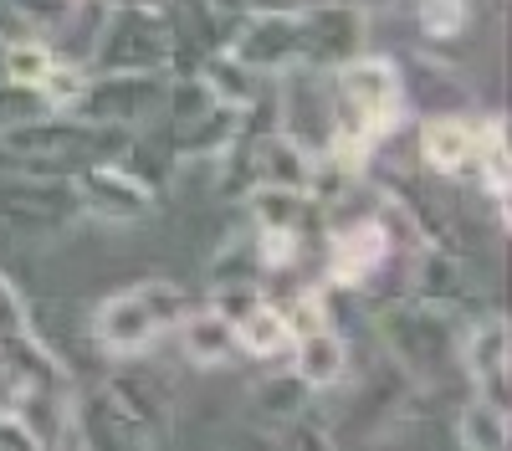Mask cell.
<instances>
[{
	"label": "cell",
	"mask_w": 512,
	"mask_h": 451,
	"mask_svg": "<svg viewBox=\"0 0 512 451\" xmlns=\"http://www.w3.org/2000/svg\"><path fill=\"white\" fill-rule=\"evenodd\" d=\"M379 339L420 390H436L451 369H461V328L451 308L420 293H400L379 303Z\"/></svg>",
	"instance_id": "1"
},
{
	"label": "cell",
	"mask_w": 512,
	"mask_h": 451,
	"mask_svg": "<svg viewBox=\"0 0 512 451\" xmlns=\"http://www.w3.org/2000/svg\"><path fill=\"white\" fill-rule=\"evenodd\" d=\"M195 293L180 282H134L123 293L103 298L93 313V344L113 359H134L164 334H175V323L190 313Z\"/></svg>",
	"instance_id": "2"
},
{
	"label": "cell",
	"mask_w": 512,
	"mask_h": 451,
	"mask_svg": "<svg viewBox=\"0 0 512 451\" xmlns=\"http://www.w3.org/2000/svg\"><path fill=\"white\" fill-rule=\"evenodd\" d=\"M88 72H180V21L159 6H108Z\"/></svg>",
	"instance_id": "3"
},
{
	"label": "cell",
	"mask_w": 512,
	"mask_h": 451,
	"mask_svg": "<svg viewBox=\"0 0 512 451\" xmlns=\"http://www.w3.org/2000/svg\"><path fill=\"white\" fill-rule=\"evenodd\" d=\"M272 123L308 154H323L328 139H333V113H338V98H333V72L323 67H308V62H292L272 77Z\"/></svg>",
	"instance_id": "4"
},
{
	"label": "cell",
	"mask_w": 512,
	"mask_h": 451,
	"mask_svg": "<svg viewBox=\"0 0 512 451\" xmlns=\"http://www.w3.org/2000/svg\"><path fill=\"white\" fill-rule=\"evenodd\" d=\"M169 72H82V88L62 113H77L88 123H113V129H144L164 108Z\"/></svg>",
	"instance_id": "5"
},
{
	"label": "cell",
	"mask_w": 512,
	"mask_h": 451,
	"mask_svg": "<svg viewBox=\"0 0 512 451\" xmlns=\"http://www.w3.org/2000/svg\"><path fill=\"white\" fill-rule=\"evenodd\" d=\"M72 175L47 170H0V226L16 236H62L77 221Z\"/></svg>",
	"instance_id": "6"
},
{
	"label": "cell",
	"mask_w": 512,
	"mask_h": 451,
	"mask_svg": "<svg viewBox=\"0 0 512 451\" xmlns=\"http://www.w3.org/2000/svg\"><path fill=\"white\" fill-rule=\"evenodd\" d=\"M359 52H369V11L349 0H318L297 11V62L338 72Z\"/></svg>",
	"instance_id": "7"
},
{
	"label": "cell",
	"mask_w": 512,
	"mask_h": 451,
	"mask_svg": "<svg viewBox=\"0 0 512 451\" xmlns=\"http://www.w3.org/2000/svg\"><path fill=\"white\" fill-rule=\"evenodd\" d=\"M72 195H77V211L82 216L108 221V226H134V221L154 216V205H159V190H149L118 159H98V164L72 170Z\"/></svg>",
	"instance_id": "8"
},
{
	"label": "cell",
	"mask_w": 512,
	"mask_h": 451,
	"mask_svg": "<svg viewBox=\"0 0 512 451\" xmlns=\"http://www.w3.org/2000/svg\"><path fill=\"white\" fill-rule=\"evenodd\" d=\"M221 47L246 62L251 72H262V77H277L282 67L297 62V11H236L226 21V41Z\"/></svg>",
	"instance_id": "9"
},
{
	"label": "cell",
	"mask_w": 512,
	"mask_h": 451,
	"mask_svg": "<svg viewBox=\"0 0 512 451\" xmlns=\"http://www.w3.org/2000/svg\"><path fill=\"white\" fill-rule=\"evenodd\" d=\"M461 375L472 385V395L512 410V334L502 313L461 328Z\"/></svg>",
	"instance_id": "10"
},
{
	"label": "cell",
	"mask_w": 512,
	"mask_h": 451,
	"mask_svg": "<svg viewBox=\"0 0 512 451\" xmlns=\"http://www.w3.org/2000/svg\"><path fill=\"white\" fill-rule=\"evenodd\" d=\"M482 123L487 118H466V113H425V123H420V164L441 180L472 175Z\"/></svg>",
	"instance_id": "11"
},
{
	"label": "cell",
	"mask_w": 512,
	"mask_h": 451,
	"mask_svg": "<svg viewBox=\"0 0 512 451\" xmlns=\"http://www.w3.org/2000/svg\"><path fill=\"white\" fill-rule=\"evenodd\" d=\"M241 113L236 103H210L205 113H195L190 123H180V129H169V159L185 164V159H205V164H221V154L231 149L236 129H241Z\"/></svg>",
	"instance_id": "12"
},
{
	"label": "cell",
	"mask_w": 512,
	"mask_h": 451,
	"mask_svg": "<svg viewBox=\"0 0 512 451\" xmlns=\"http://www.w3.org/2000/svg\"><path fill=\"white\" fill-rule=\"evenodd\" d=\"M175 334H180V349L195 369H221L231 364L241 349H236V323L216 308V303H190V313L175 323Z\"/></svg>",
	"instance_id": "13"
},
{
	"label": "cell",
	"mask_w": 512,
	"mask_h": 451,
	"mask_svg": "<svg viewBox=\"0 0 512 451\" xmlns=\"http://www.w3.org/2000/svg\"><path fill=\"white\" fill-rule=\"evenodd\" d=\"M287 354H292V369H297V375H303L318 395L333 390V385H344V380H349V364H354L349 339L338 334V323H323V328H313V334H297Z\"/></svg>",
	"instance_id": "14"
},
{
	"label": "cell",
	"mask_w": 512,
	"mask_h": 451,
	"mask_svg": "<svg viewBox=\"0 0 512 451\" xmlns=\"http://www.w3.org/2000/svg\"><path fill=\"white\" fill-rule=\"evenodd\" d=\"M246 205V221L251 226H272V231H297L308 241V226H318V205L308 190L297 185H251L241 195Z\"/></svg>",
	"instance_id": "15"
},
{
	"label": "cell",
	"mask_w": 512,
	"mask_h": 451,
	"mask_svg": "<svg viewBox=\"0 0 512 451\" xmlns=\"http://www.w3.org/2000/svg\"><path fill=\"white\" fill-rule=\"evenodd\" d=\"M313 400H318V390L297 375V369H277V375L251 385L246 410H251V421H262L267 431H277V426H287L297 416H308V410H318Z\"/></svg>",
	"instance_id": "16"
},
{
	"label": "cell",
	"mask_w": 512,
	"mask_h": 451,
	"mask_svg": "<svg viewBox=\"0 0 512 451\" xmlns=\"http://www.w3.org/2000/svg\"><path fill=\"white\" fill-rule=\"evenodd\" d=\"M231 323H236V349L251 354V359H282L292 349V328H287L282 308L262 293H256Z\"/></svg>",
	"instance_id": "17"
},
{
	"label": "cell",
	"mask_w": 512,
	"mask_h": 451,
	"mask_svg": "<svg viewBox=\"0 0 512 451\" xmlns=\"http://www.w3.org/2000/svg\"><path fill=\"white\" fill-rule=\"evenodd\" d=\"M200 77H205V88L216 93L221 103H236V108H251L256 98H267V88H272V77L251 72V67L236 62L226 47H210V57L200 62Z\"/></svg>",
	"instance_id": "18"
},
{
	"label": "cell",
	"mask_w": 512,
	"mask_h": 451,
	"mask_svg": "<svg viewBox=\"0 0 512 451\" xmlns=\"http://www.w3.org/2000/svg\"><path fill=\"white\" fill-rule=\"evenodd\" d=\"M451 436H456V446H466V451H507V441H512V410H502V405L472 395V400L456 410Z\"/></svg>",
	"instance_id": "19"
},
{
	"label": "cell",
	"mask_w": 512,
	"mask_h": 451,
	"mask_svg": "<svg viewBox=\"0 0 512 451\" xmlns=\"http://www.w3.org/2000/svg\"><path fill=\"white\" fill-rule=\"evenodd\" d=\"M267 282V267L256 257V231L246 226L236 241H226L216 262H210V293H221V287H262Z\"/></svg>",
	"instance_id": "20"
},
{
	"label": "cell",
	"mask_w": 512,
	"mask_h": 451,
	"mask_svg": "<svg viewBox=\"0 0 512 451\" xmlns=\"http://www.w3.org/2000/svg\"><path fill=\"white\" fill-rule=\"evenodd\" d=\"M472 175H477V185L492 195L497 216L507 221V123H502V118H487V123H482V144H477Z\"/></svg>",
	"instance_id": "21"
},
{
	"label": "cell",
	"mask_w": 512,
	"mask_h": 451,
	"mask_svg": "<svg viewBox=\"0 0 512 451\" xmlns=\"http://www.w3.org/2000/svg\"><path fill=\"white\" fill-rule=\"evenodd\" d=\"M57 57L41 36H6V57H0V77L11 82H26V88H41L52 77Z\"/></svg>",
	"instance_id": "22"
},
{
	"label": "cell",
	"mask_w": 512,
	"mask_h": 451,
	"mask_svg": "<svg viewBox=\"0 0 512 451\" xmlns=\"http://www.w3.org/2000/svg\"><path fill=\"white\" fill-rule=\"evenodd\" d=\"M415 21H420L425 41H456L472 26V0H420Z\"/></svg>",
	"instance_id": "23"
},
{
	"label": "cell",
	"mask_w": 512,
	"mask_h": 451,
	"mask_svg": "<svg viewBox=\"0 0 512 451\" xmlns=\"http://www.w3.org/2000/svg\"><path fill=\"white\" fill-rule=\"evenodd\" d=\"M6 6H11V16H16L21 36H41V41H52V36H57V26L67 21V11H72V0H6Z\"/></svg>",
	"instance_id": "24"
},
{
	"label": "cell",
	"mask_w": 512,
	"mask_h": 451,
	"mask_svg": "<svg viewBox=\"0 0 512 451\" xmlns=\"http://www.w3.org/2000/svg\"><path fill=\"white\" fill-rule=\"evenodd\" d=\"M47 113V98H41V88H26V82H11L0 77V134L16 129V123Z\"/></svg>",
	"instance_id": "25"
},
{
	"label": "cell",
	"mask_w": 512,
	"mask_h": 451,
	"mask_svg": "<svg viewBox=\"0 0 512 451\" xmlns=\"http://www.w3.org/2000/svg\"><path fill=\"white\" fill-rule=\"evenodd\" d=\"M256 11H303V6H318V0H246Z\"/></svg>",
	"instance_id": "26"
},
{
	"label": "cell",
	"mask_w": 512,
	"mask_h": 451,
	"mask_svg": "<svg viewBox=\"0 0 512 451\" xmlns=\"http://www.w3.org/2000/svg\"><path fill=\"white\" fill-rule=\"evenodd\" d=\"M210 11H216V16H236V11H246V0H210Z\"/></svg>",
	"instance_id": "27"
},
{
	"label": "cell",
	"mask_w": 512,
	"mask_h": 451,
	"mask_svg": "<svg viewBox=\"0 0 512 451\" xmlns=\"http://www.w3.org/2000/svg\"><path fill=\"white\" fill-rule=\"evenodd\" d=\"M349 6H359V11H390V6H400V0H349Z\"/></svg>",
	"instance_id": "28"
},
{
	"label": "cell",
	"mask_w": 512,
	"mask_h": 451,
	"mask_svg": "<svg viewBox=\"0 0 512 451\" xmlns=\"http://www.w3.org/2000/svg\"><path fill=\"white\" fill-rule=\"evenodd\" d=\"M0 57H6V36H0Z\"/></svg>",
	"instance_id": "29"
}]
</instances>
